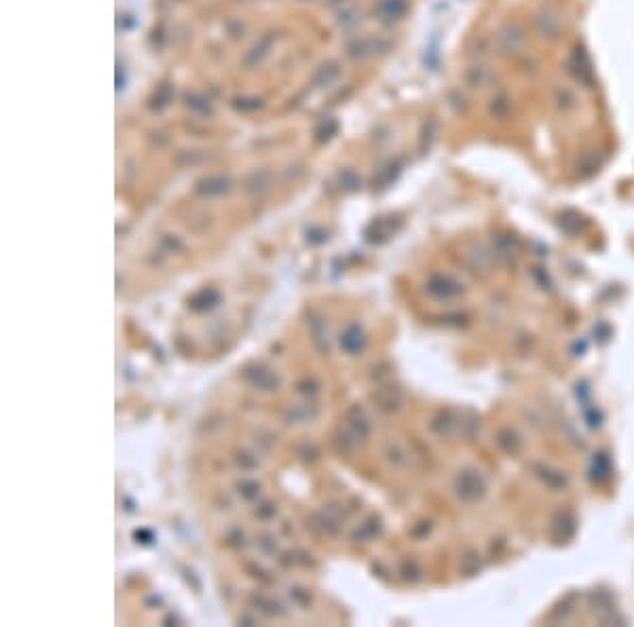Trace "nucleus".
<instances>
[{
	"label": "nucleus",
	"mask_w": 634,
	"mask_h": 627,
	"mask_svg": "<svg viewBox=\"0 0 634 627\" xmlns=\"http://www.w3.org/2000/svg\"><path fill=\"white\" fill-rule=\"evenodd\" d=\"M474 80H471V87H484L488 80H490V72H488V68H484V66H474Z\"/></svg>",
	"instance_id": "obj_6"
},
{
	"label": "nucleus",
	"mask_w": 634,
	"mask_h": 627,
	"mask_svg": "<svg viewBox=\"0 0 634 627\" xmlns=\"http://www.w3.org/2000/svg\"><path fill=\"white\" fill-rule=\"evenodd\" d=\"M527 43V28L521 22H507L497 34V47L505 55L518 53Z\"/></svg>",
	"instance_id": "obj_2"
},
{
	"label": "nucleus",
	"mask_w": 634,
	"mask_h": 627,
	"mask_svg": "<svg viewBox=\"0 0 634 627\" xmlns=\"http://www.w3.org/2000/svg\"><path fill=\"white\" fill-rule=\"evenodd\" d=\"M552 104H554V108H556L558 112L567 114V112L575 110V106H577V95H575L573 89H569V87H565V85H558V87H554V91H552Z\"/></svg>",
	"instance_id": "obj_4"
},
{
	"label": "nucleus",
	"mask_w": 634,
	"mask_h": 627,
	"mask_svg": "<svg viewBox=\"0 0 634 627\" xmlns=\"http://www.w3.org/2000/svg\"><path fill=\"white\" fill-rule=\"evenodd\" d=\"M510 110H512V101H510V97H507V95H499V97L492 99L490 112H492L497 118H505L507 114H510Z\"/></svg>",
	"instance_id": "obj_5"
},
{
	"label": "nucleus",
	"mask_w": 634,
	"mask_h": 627,
	"mask_svg": "<svg viewBox=\"0 0 634 627\" xmlns=\"http://www.w3.org/2000/svg\"><path fill=\"white\" fill-rule=\"evenodd\" d=\"M569 72L584 85V87H594L596 83V74H594V66H592V59L586 51L584 45H575L569 53Z\"/></svg>",
	"instance_id": "obj_1"
},
{
	"label": "nucleus",
	"mask_w": 634,
	"mask_h": 627,
	"mask_svg": "<svg viewBox=\"0 0 634 627\" xmlns=\"http://www.w3.org/2000/svg\"><path fill=\"white\" fill-rule=\"evenodd\" d=\"M533 24H535L537 34L548 41L558 38L563 32V15L554 7H544L542 11H537L533 17Z\"/></svg>",
	"instance_id": "obj_3"
}]
</instances>
